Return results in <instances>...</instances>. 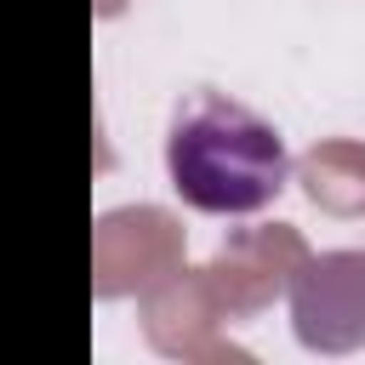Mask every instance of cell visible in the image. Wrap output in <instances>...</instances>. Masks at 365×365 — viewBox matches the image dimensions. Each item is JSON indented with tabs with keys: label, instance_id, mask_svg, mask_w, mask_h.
<instances>
[{
	"label": "cell",
	"instance_id": "cell-1",
	"mask_svg": "<svg viewBox=\"0 0 365 365\" xmlns=\"http://www.w3.org/2000/svg\"><path fill=\"white\" fill-rule=\"evenodd\" d=\"M165 171L182 205L205 217H251L274 205V194L291 177V154L279 131L251 114L245 103H228L217 91H200L177 108L165 137Z\"/></svg>",
	"mask_w": 365,
	"mask_h": 365
}]
</instances>
